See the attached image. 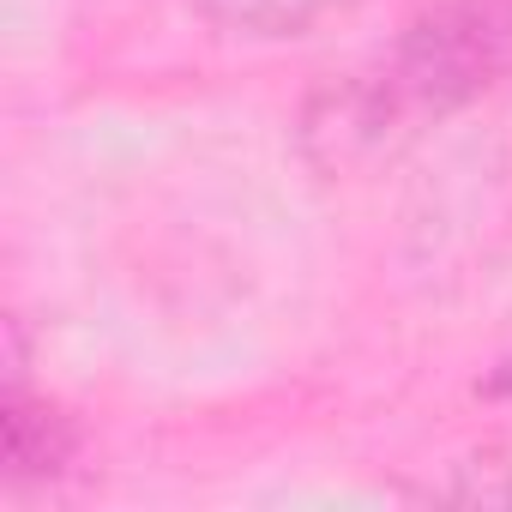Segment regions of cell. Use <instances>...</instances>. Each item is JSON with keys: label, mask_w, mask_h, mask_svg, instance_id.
<instances>
[{"label": "cell", "mask_w": 512, "mask_h": 512, "mask_svg": "<svg viewBox=\"0 0 512 512\" xmlns=\"http://www.w3.org/2000/svg\"><path fill=\"white\" fill-rule=\"evenodd\" d=\"M512 67V7L506 0H464L440 7L410 37L380 55L368 73H356L344 91H332L338 139L344 145H380L386 133L440 121L446 109L470 103L482 85H494Z\"/></svg>", "instance_id": "6da1fadb"}, {"label": "cell", "mask_w": 512, "mask_h": 512, "mask_svg": "<svg viewBox=\"0 0 512 512\" xmlns=\"http://www.w3.org/2000/svg\"><path fill=\"white\" fill-rule=\"evenodd\" d=\"M67 458H73V422L61 410H49L43 398H31L25 380L13 374V392H7V476L13 482L55 476Z\"/></svg>", "instance_id": "7a4b0ae2"}, {"label": "cell", "mask_w": 512, "mask_h": 512, "mask_svg": "<svg viewBox=\"0 0 512 512\" xmlns=\"http://www.w3.org/2000/svg\"><path fill=\"white\" fill-rule=\"evenodd\" d=\"M193 7L229 31H253V37H302L338 13H350L356 0H193Z\"/></svg>", "instance_id": "3957f363"}, {"label": "cell", "mask_w": 512, "mask_h": 512, "mask_svg": "<svg viewBox=\"0 0 512 512\" xmlns=\"http://www.w3.org/2000/svg\"><path fill=\"white\" fill-rule=\"evenodd\" d=\"M494 386H500V392H512V362L500 368V380H494Z\"/></svg>", "instance_id": "277c9868"}]
</instances>
